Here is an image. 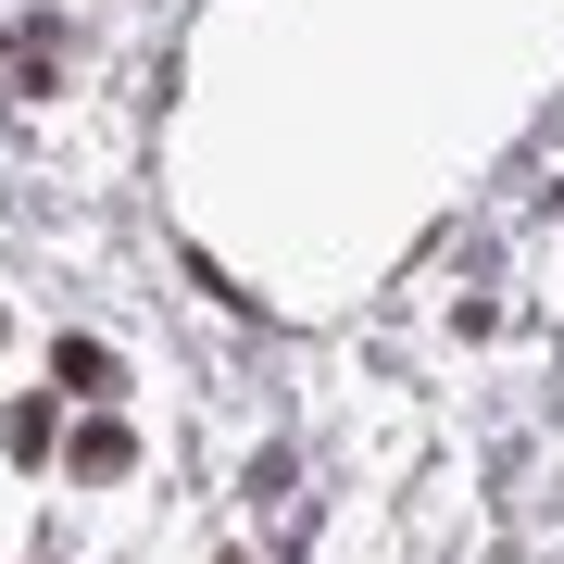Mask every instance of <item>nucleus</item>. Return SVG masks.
I'll return each mask as SVG.
<instances>
[{"label": "nucleus", "instance_id": "nucleus-1", "mask_svg": "<svg viewBox=\"0 0 564 564\" xmlns=\"http://www.w3.org/2000/svg\"><path fill=\"white\" fill-rule=\"evenodd\" d=\"M51 377H63V389H88V402H101V389H113V351H101V339H63V351H51Z\"/></svg>", "mask_w": 564, "mask_h": 564}, {"label": "nucleus", "instance_id": "nucleus-2", "mask_svg": "<svg viewBox=\"0 0 564 564\" xmlns=\"http://www.w3.org/2000/svg\"><path fill=\"white\" fill-rule=\"evenodd\" d=\"M76 477H126V426H76Z\"/></svg>", "mask_w": 564, "mask_h": 564}, {"label": "nucleus", "instance_id": "nucleus-3", "mask_svg": "<svg viewBox=\"0 0 564 564\" xmlns=\"http://www.w3.org/2000/svg\"><path fill=\"white\" fill-rule=\"evenodd\" d=\"M226 564H239V552H226Z\"/></svg>", "mask_w": 564, "mask_h": 564}]
</instances>
